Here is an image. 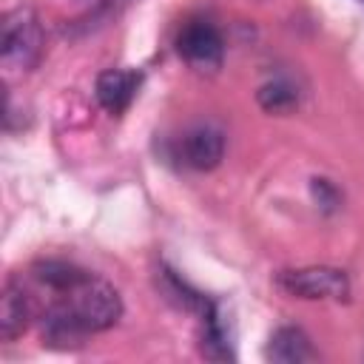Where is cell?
<instances>
[{
	"mask_svg": "<svg viewBox=\"0 0 364 364\" xmlns=\"http://www.w3.org/2000/svg\"><path fill=\"white\" fill-rule=\"evenodd\" d=\"M122 318V296L119 290L82 270V276L65 290L54 293V301L43 313V344L68 347L80 344L88 333L111 330Z\"/></svg>",
	"mask_w": 364,
	"mask_h": 364,
	"instance_id": "cell-1",
	"label": "cell"
},
{
	"mask_svg": "<svg viewBox=\"0 0 364 364\" xmlns=\"http://www.w3.org/2000/svg\"><path fill=\"white\" fill-rule=\"evenodd\" d=\"M46 51V34L40 26V17L28 9H11L6 11L0 23V60L9 71L26 74L40 65Z\"/></svg>",
	"mask_w": 364,
	"mask_h": 364,
	"instance_id": "cell-2",
	"label": "cell"
},
{
	"mask_svg": "<svg viewBox=\"0 0 364 364\" xmlns=\"http://www.w3.org/2000/svg\"><path fill=\"white\" fill-rule=\"evenodd\" d=\"M276 287L293 299H347L350 296V279L344 270L330 264H310V267H293L282 270L276 276Z\"/></svg>",
	"mask_w": 364,
	"mask_h": 364,
	"instance_id": "cell-3",
	"label": "cell"
},
{
	"mask_svg": "<svg viewBox=\"0 0 364 364\" xmlns=\"http://www.w3.org/2000/svg\"><path fill=\"white\" fill-rule=\"evenodd\" d=\"M179 57L196 71H216L225 60V40L208 20H188L176 34Z\"/></svg>",
	"mask_w": 364,
	"mask_h": 364,
	"instance_id": "cell-4",
	"label": "cell"
},
{
	"mask_svg": "<svg viewBox=\"0 0 364 364\" xmlns=\"http://www.w3.org/2000/svg\"><path fill=\"white\" fill-rule=\"evenodd\" d=\"M182 162L193 171H213L225 156V134L213 122H199L179 139Z\"/></svg>",
	"mask_w": 364,
	"mask_h": 364,
	"instance_id": "cell-5",
	"label": "cell"
},
{
	"mask_svg": "<svg viewBox=\"0 0 364 364\" xmlns=\"http://www.w3.org/2000/svg\"><path fill=\"white\" fill-rule=\"evenodd\" d=\"M139 82H142V74L134 68H105L94 82L97 102L108 114H122L134 102Z\"/></svg>",
	"mask_w": 364,
	"mask_h": 364,
	"instance_id": "cell-6",
	"label": "cell"
},
{
	"mask_svg": "<svg viewBox=\"0 0 364 364\" xmlns=\"http://www.w3.org/2000/svg\"><path fill=\"white\" fill-rule=\"evenodd\" d=\"M31 316H34V301L28 290L23 287V282L9 279L3 287V299H0V338L14 341L17 336H23Z\"/></svg>",
	"mask_w": 364,
	"mask_h": 364,
	"instance_id": "cell-7",
	"label": "cell"
},
{
	"mask_svg": "<svg viewBox=\"0 0 364 364\" xmlns=\"http://www.w3.org/2000/svg\"><path fill=\"white\" fill-rule=\"evenodd\" d=\"M264 355H267V361H276V364H301V361L316 358V350L301 327L284 324V327L273 330V336L264 347Z\"/></svg>",
	"mask_w": 364,
	"mask_h": 364,
	"instance_id": "cell-8",
	"label": "cell"
},
{
	"mask_svg": "<svg viewBox=\"0 0 364 364\" xmlns=\"http://www.w3.org/2000/svg\"><path fill=\"white\" fill-rule=\"evenodd\" d=\"M256 100L259 105L267 111V114H290L296 105H299V91L293 82H287L284 77H276V80H267L259 91H256Z\"/></svg>",
	"mask_w": 364,
	"mask_h": 364,
	"instance_id": "cell-9",
	"label": "cell"
},
{
	"mask_svg": "<svg viewBox=\"0 0 364 364\" xmlns=\"http://www.w3.org/2000/svg\"><path fill=\"white\" fill-rule=\"evenodd\" d=\"M358 3H361V6H364V0H358Z\"/></svg>",
	"mask_w": 364,
	"mask_h": 364,
	"instance_id": "cell-10",
	"label": "cell"
}]
</instances>
